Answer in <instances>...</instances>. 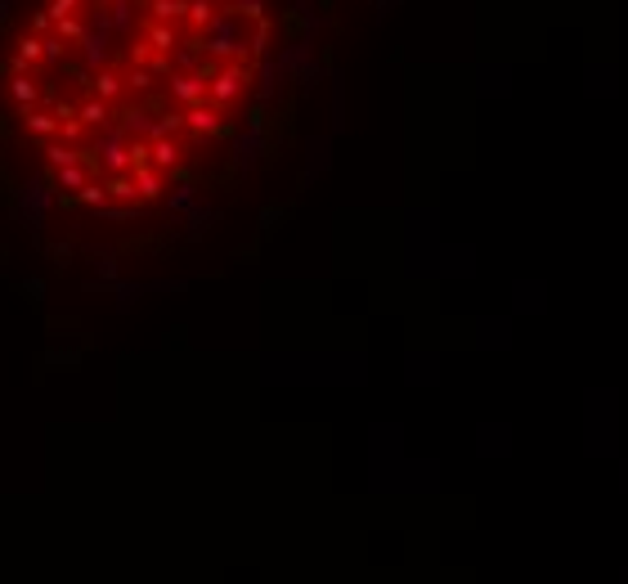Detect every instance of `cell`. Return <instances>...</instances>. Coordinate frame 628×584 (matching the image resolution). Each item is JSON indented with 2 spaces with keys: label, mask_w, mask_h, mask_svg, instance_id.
I'll list each match as a JSON object with an SVG mask.
<instances>
[{
  "label": "cell",
  "mask_w": 628,
  "mask_h": 584,
  "mask_svg": "<svg viewBox=\"0 0 628 584\" xmlns=\"http://www.w3.org/2000/svg\"><path fill=\"white\" fill-rule=\"evenodd\" d=\"M94 95H99L104 104L117 99V95H121V77H117V72H99V77H94Z\"/></svg>",
  "instance_id": "1"
},
{
  "label": "cell",
  "mask_w": 628,
  "mask_h": 584,
  "mask_svg": "<svg viewBox=\"0 0 628 584\" xmlns=\"http://www.w3.org/2000/svg\"><path fill=\"white\" fill-rule=\"evenodd\" d=\"M27 130H36V135H50V130H59V121H54L50 113H36V108H32V113H27Z\"/></svg>",
  "instance_id": "2"
},
{
  "label": "cell",
  "mask_w": 628,
  "mask_h": 584,
  "mask_svg": "<svg viewBox=\"0 0 628 584\" xmlns=\"http://www.w3.org/2000/svg\"><path fill=\"white\" fill-rule=\"evenodd\" d=\"M81 121H85V126H99V121H108V104H104V99H90V104L81 108Z\"/></svg>",
  "instance_id": "3"
},
{
  "label": "cell",
  "mask_w": 628,
  "mask_h": 584,
  "mask_svg": "<svg viewBox=\"0 0 628 584\" xmlns=\"http://www.w3.org/2000/svg\"><path fill=\"white\" fill-rule=\"evenodd\" d=\"M59 41H85V28L77 18H59Z\"/></svg>",
  "instance_id": "4"
},
{
  "label": "cell",
  "mask_w": 628,
  "mask_h": 584,
  "mask_svg": "<svg viewBox=\"0 0 628 584\" xmlns=\"http://www.w3.org/2000/svg\"><path fill=\"white\" fill-rule=\"evenodd\" d=\"M14 99L18 104H32L36 99V81L32 77H14Z\"/></svg>",
  "instance_id": "5"
},
{
  "label": "cell",
  "mask_w": 628,
  "mask_h": 584,
  "mask_svg": "<svg viewBox=\"0 0 628 584\" xmlns=\"http://www.w3.org/2000/svg\"><path fill=\"white\" fill-rule=\"evenodd\" d=\"M72 9H77V0H54L50 5V18L59 23V18H72Z\"/></svg>",
  "instance_id": "6"
},
{
  "label": "cell",
  "mask_w": 628,
  "mask_h": 584,
  "mask_svg": "<svg viewBox=\"0 0 628 584\" xmlns=\"http://www.w3.org/2000/svg\"><path fill=\"white\" fill-rule=\"evenodd\" d=\"M41 45H45V59H50V63L63 59V41H59V36H50V41H41Z\"/></svg>",
  "instance_id": "7"
}]
</instances>
